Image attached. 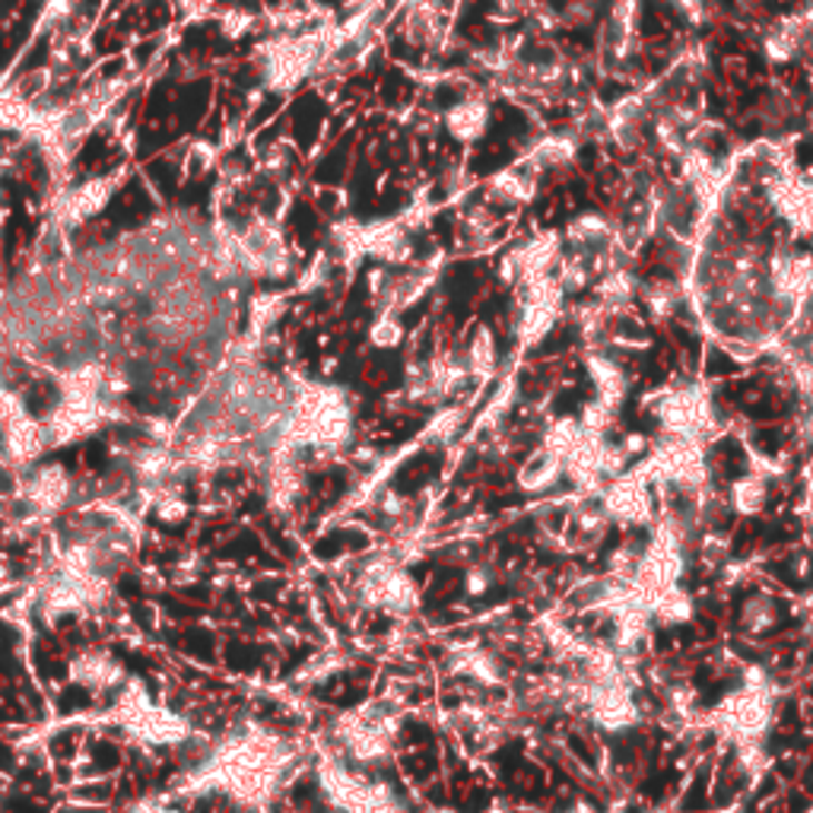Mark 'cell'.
Masks as SVG:
<instances>
[{"label": "cell", "instance_id": "ba28073f", "mask_svg": "<svg viewBox=\"0 0 813 813\" xmlns=\"http://www.w3.org/2000/svg\"><path fill=\"white\" fill-rule=\"evenodd\" d=\"M559 470H563V458L556 455V452H549L544 448L534 462H528V467L522 470V486L531 489V493H541V489H547L556 477H559Z\"/></svg>", "mask_w": 813, "mask_h": 813}, {"label": "cell", "instance_id": "7c38bea8", "mask_svg": "<svg viewBox=\"0 0 813 813\" xmlns=\"http://www.w3.org/2000/svg\"><path fill=\"white\" fill-rule=\"evenodd\" d=\"M369 337H373L375 347H397L400 337H404V328L397 325L395 318H378Z\"/></svg>", "mask_w": 813, "mask_h": 813}, {"label": "cell", "instance_id": "277c9868", "mask_svg": "<svg viewBox=\"0 0 813 813\" xmlns=\"http://www.w3.org/2000/svg\"><path fill=\"white\" fill-rule=\"evenodd\" d=\"M0 426H3V439H7V455L13 462H32L39 452L44 448V426H39V419H32L22 410L20 397L7 395L0 400Z\"/></svg>", "mask_w": 813, "mask_h": 813}, {"label": "cell", "instance_id": "8992f818", "mask_svg": "<svg viewBox=\"0 0 813 813\" xmlns=\"http://www.w3.org/2000/svg\"><path fill=\"white\" fill-rule=\"evenodd\" d=\"M70 681L92 686V690H106L121 681V664L111 658L109 652H83L70 664Z\"/></svg>", "mask_w": 813, "mask_h": 813}, {"label": "cell", "instance_id": "9c48e42d", "mask_svg": "<svg viewBox=\"0 0 813 813\" xmlns=\"http://www.w3.org/2000/svg\"><path fill=\"white\" fill-rule=\"evenodd\" d=\"M484 106H470V102H464V106H458V109L448 115V125H452V131L458 133V137H477V133L484 131Z\"/></svg>", "mask_w": 813, "mask_h": 813}, {"label": "cell", "instance_id": "52a82bcc", "mask_svg": "<svg viewBox=\"0 0 813 813\" xmlns=\"http://www.w3.org/2000/svg\"><path fill=\"white\" fill-rule=\"evenodd\" d=\"M67 493H70V480L61 467H42L32 480H29V503L39 508V512H58L65 506Z\"/></svg>", "mask_w": 813, "mask_h": 813}, {"label": "cell", "instance_id": "6da1fadb", "mask_svg": "<svg viewBox=\"0 0 813 813\" xmlns=\"http://www.w3.org/2000/svg\"><path fill=\"white\" fill-rule=\"evenodd\" d=\"M289 750L267 731H245L232 737L214 760L191 775L188 792H220L232 794L239 804H265L277 789V779L284 772Z\"/></svg>", "mask_w": 813, "mask_h": 813}, {"label": "cell", "instance_id": "30bf717a", "mask_svg": "<svg viewBox=\"0 0 813 813\" xmlns=\"http://www.w3.org/2000/svg\"><path fill=\"white\" fill-rule=\"evenodd\" d=\"M493 363H496V353H493V340H489V334L480 330L477 334V340L470 344V356H467V373L474 375H486L493 369Z\"/></svg>", "mask_w": 813, "mask_h": 813}, {"label": "cell", "instance_id": "7a4b0ae2", "mask_svg": "<svg viewBox=\"0 0 813 813\" xmlns=\"http://www.w3.org/2000/svg\"><path fill=\"white\" fill-rule=\"evenodd\" d=\"M115 718L121 722V727H128L133 737H140L147 744H178V741L188 737V725L172 712L150 703L147 690L140 683L128 686V693L118 703Z\"/></svg>", "mask_w": 813, "mask_h": 813}, {"label": "cell", "instance_id": "2e32d148", "mask_svg": "<svg viewBox=\"0 0 813 813\" xmlns=\"http://www.w3.org/2000/svg\"><path fill=\"white\" fill-rule=\"evenodd\" d=\"M569 813H594V811H592V807H585V804H575Z\"/></svg>", "mask_w": 813, "mask_h": 813}, {"label": "cell", "instance_id": "9a60e30c", "mask_svg": "<svg viewBox=\"0 0 813 813\" xmlns=\"http://www.w3.org/2000/svg\"><path fill=\"white\" fill-rule=\"evenodd\" d=\"M131 813H176V811H169V807H162V804H137Z\"/></svg>", "mask_w": 813, "mask_h": 813}, {"label": "cell", "instance_id": "3957f363", "mask_svg": "<svg viewBox=\"0 0 813 813\" xmlns=\"http://www.w3.org/2000/svg\"><path fill=\"white\" fill-rule=\"evenodd\" d=\"M359 594L366 604L385 607L388 614H410L419 604L414 578L395 566H373L359 582Z\"/></svg>", "mask_w": 813, "mask_h": 813}, {"label": "cell", "instance_id": "4fadbf2b", "mask_svg": "<svg viewBox=\"0 0 813 813\" xmlns=\"http://www.w3.org/2000/svg\"><path fill=\"white\" fill-rule=\"evenodd\" d=\"M772 619H775V611H772L770 601H763V597H756L747 607V614H744V623L750 629H766V626H772Z\"/></svg>", "mask_w": 813, "mask_h": 813}, {"label": "cell", "instance_id": "5bb4252c", "mask_svg": "<svg viewBox=\"0 0 813 813\" xmlns=\"http://www.w3.org/2000/svg\"><path fill=\"white\" fill-rule=\"evenodd\" d=\"M156 512H159V518H162V522H181V518H185V512H188V506L178 499L176 493H162V496H159V503H156Z\"/></svg>", "mask_w": 813, "mask_h": 813}, {"label": "cell", "instance_id": "e0dca14e", "mask_svg": "<svg viewBox=\"0 0 813 813\" xmlns=\"http://www.w3.org/2000/svg\"><path fill=\"white\" fill-rule=\"evenodd\" d=\"M0 400H3V391H0Z\"/></svg>", "mask_w": 813, "mask_h": 813}, {"label": "cell", "instance_id": "5b68a950", "mask_svg": "<svg viewBox=\"0 0 813 813\" xmlns=\"http://www.w3.org/2000/svg\"><path fill=\"white\" fill-rule=\"evenodd\" d=\"M106 417V404L102 400H77V397H65V404L44 419V439L51 445H67L89 436Z\"/></svg>", "mask_w": 813, "mask_h": 813}, {"label": "cell", "instance_id": "8fae6325", "mask_svg": "<svg viewBox=\"0 0 813 813\" xmlns=\"http://www.w3.org/2000/svg\"><path fill=\"white\" fill-rule=\"evenodd\" d=\"M734 503L741 512H756V508L763 506V484L760 480H744V484L734 489Z\"/></svg>", "mask_w": 813, "mask_h": 813}]
</instances>
